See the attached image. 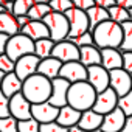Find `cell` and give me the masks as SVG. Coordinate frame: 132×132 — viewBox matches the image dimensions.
I'll return each mask as SVG.
<instances>
[{"label": "cell", "mask_w": 132, "mask_h": 132, "mask_svg": "<svg viewBox=\"0 0 132 132\" xmlns=\"http://www.w3.org/2000/svg\"><path fill=\"white\" fill-rule=\"evenodd\" d=\"M92 34H93L95 45L100 50L120 48L123 44V27L112 20H106L101 25H98L92 31Z\"/></svg>", "instance_id": "6da1fadb"}, {"label": "cell", "mask_w": 132, "mask_h": 132, "mask_svg": "<svg viewBox=\"0 0 132 132\" xmlns=\"http://www.w3.org/2000/svg\"><path fill=\"white\" fill-rule=\"evenodd\" d=\"M22 93L31 104L47 103L51 96V79L36 73L23 81Z\"/></svg>", "instance_id": "7a4b0ae2"}, {"label": "cell", "mask_w": 132, "mask_h": 132, "mask_svg": "<svg viewBox=\"0 0 132 132\" xmlns=\"http://www.w3.org/2000/svg\"><path fill=\"white\" fill-rule=\"evenodd\" d=\"M96 95H98L96 90L87 81L75 82L70 86V90H69V106L75 107L79 112L90 110L93 109Z\"/></svg>", "instance_id": "3957f363"}, {"label": "cell", "mask_w": 132, "mask_h": 132, "mask_svg": "<svg viewBox=\"0 0 132 132\" xmlns=\"http://www.w3.org/2000/svg\"><path fill=\"white\" fill-rule=\"evenodd\" d=\"M48 31H50V39L53 42H62V40H67L69 39V34H70V23H69V19L65 14H61V13H50L44 20H42Z\"/></svg>", "instance_id": "277c9868"}, {"label": "cell", "mask_w": 132, "mask_h": 132, "mask_svg": "<svg viewBox=\"0 0 132 132\" xmlns=\"http://www.w3.org/2000/svg\"><path fill=\"white\" fill-rule=\"evenodd\" d=\"M6 54L14 62L27 54H34V40L22 33L11 36L8 40V45H6Z\"/></svg>", "instance_id": "5b68a950"}, {"label": "cell", "mask_w": 132, "mask_h": 132, "mask_svg": "<svg viewBox=\"0 0 132 132\" xmlns=\"http://www.w3.org/2000/svg\"><path fill=\"white\" fill-rule=\"evenodd\" d=\"M70 23V34L69 37H78L87 31H90V23H89V17L87 13L78 8H72L70 11L65 13Z\"/></svg>", "instance_id": "8992f818"}, {"label": "cell", "mask_w": 132, "mask_h": 132, "mask_svg": "<svg viewBox=\"0 0 132 132\" xmlns=\"http://www.w3.org/2000/svg\"><path fill=\"white\" fill-rule=\"evenodd\" d=\"M87 82L96 90V93H101L110 87V72L106 70L103 65H93L87 69Z\"/></svg>", "instance_id": "52a82bcc"}, {"label": "cell", "mask_w": 132, "mask_h": 132, "mask_svg": "<svg viewBox=\"0 0 132 132\" xmlns=\"http://www.w3.org/2000/svg\"><path fill=\"white\" fill-rule=\"evenodd\" d=\"M110 89L118 95L124 96L132 92V75L124 69H117L110 72Z\"/></svg>", "instance_id": "ba28073f"}, {"label": "cell", "mask_w": 132, "mask_h": 132, "mask_svg": "<svg viewBox=\"0 0 132 132\" xmlns=\"http://www.w3.org/2000/svg\"><path fill=\"white\" fill-rule=\"evenodd\" d=\"M70 82L64 78H56L51 81V96H50V104L56 107H64L69 104V90H70Z\"/></svg>", "instance_id": "9c48e42d"}, {"label": "cell", "mask_w": 132, "mask_h": 132, "mask_svg": "<svg viewBox=\"0 0 132 132\" xmlns=\"http://www.w3.org/2000/svg\"><path fill=\"white\" fill-rule=\"evenodd\" d=\"M59 78L67 79L70 84L81 82V81H87V67H86V65H82L79 61L62 64Z\"/></svg>", "instance_id": "30bf717a"}, {"label": "cell", "mask_w": 132, "mask_h": 132, "mask_svg": "<svg viewBox=\"0 0 132 132\" xmlns=\"http://www.w3.org/2000/svg\"><path fill=\"white\" fill-rule=\"evenodd\" d=\"M31 107H33V104L23 96L22 92L17 93V95H14V96L10 100V112H11V117H14V118L19 120V121L33 118V115H31Z\"/></svg>", "instance_id": "8fae6325"}, {"label": "cell", "mask_w": 132, "mask_h": 132, "mask_svg": "<svg viewBox=\"0 0 132 132\" xmlns=\"http://www.w3.org/2000/svg\"><path fill=\"white\" fill-rule=\"evenodd\" d=\"M118 98L120 96L109 87L107 90H104V92L96 95V101L93 104V110L101 113V115H107V113H110L112 110H115L118 107Z\"/></svg>", "instance_id": "7c38bea8"}, {"label": "cell", "mask_w": 132, "mask_h": 132, "mask_svg": "<svg viewBox=\"0 0 132 132\" xmlns=\"http://www.w3.org/2000/svg\"><path fill=\"white\" fill-rule=\"evenodd\" d=\"M51 56L56 57L57 61H61L62 64L79 61V48L75 44H72L70 40H62L54 45Z\"/></svg>", "instance_id": "4fadbf2b"}, {"label": "cell", "mask_w": 132, "mask_h": 132, "mask_svg": "<svg viewBox=\"0 0 132 132\" xmlns=\"http://www.w3.org/2000/svg\"><path fill=\"white\" fill-rule=\"evenodd\" d=\"M39 64H40V59L36 54H27V56L20 57L19 61H16V70H14V73L22 81H25L30 76H33V75L37 73Z\"/></svg>", "instance_id": "5bb4252c"}, {"label": "cell", "mask_w": 132, "mask_h": 132, "mask_svg": "<svg viewBox=\"0 0 132 132\" xmlns=\"http://www.w3.org/2000/svg\"><path fill=\"white\" fill-rule=\"evenodd\" d=\"M31 115L36 121H39L40 124H47V123H53L57 120V115H59V107L50 104L48 101L47 103H42V104H33L31 107Z\"/></svg>", "instance_id": "9a60e30c"}, {"label": "cell", "mask_w": 132, "mask_h": 132, "mask_svg": "<svg viewBox=\"0 0 132 132\" xmlns=\"http://www.w3.org/2000/svg\"><path fill=\"white\" fill-rule=\"evenodd\" d=\"M126 120H127V117L123 113L121 109L117 107L110 113L104 115V120H103V124H101V130H104V132H123Z\"/></svg>", "instance_id": "2e32d148"}, {"label": "cell", "mask_w": 132, "mask_h": 132, "mask_svg": "<svg viewBox=\"0 0 132 132\" xmlns=\"http://www.w3.org/2000/svg\"><path fill=\"white\" fill-rule=\"evenodd\" d=\"M101 65L109 72L117 70V69H123V51L120 48L101 50Z\"/></svg>", "instance_id": "e0dca14e"}, {"label": "cell", "mask_w": 132, "mask_h": 132, "mask_svg": "<svg viewBox=\"0 0 132 132\" xmlns=\"http://www.w3.org/2000/svg\"><path fill=\"white\" fill-rule=\"evenodd\" d=\"M81 115H82V112H79V110H76L75 107H72V106L67 104V106H64V107L59 109V115H57L56 123H59L61 126L70 129V127L79 124Z\"/></svg>", "instance_id": "ac0fdd59"}, {"label": "cell", "mask_w": 132, "mask_h": 132, "mask_svg": "<svg viewBox=\"0 0 132 132\" xmlns=\"http://www.w3.org/2000/svg\"><path fill=\"white\" fill-rule=\"evenodd\" d=\"M61 69H62V62L51 56V57H47V59H42L40 61L39 69H37V73L53 81V79L59 78Z\"/></svg>", "instance_id": "d6986e66"}, {"label": "cell", "mask_w": 132, "mask_h": 132, "mask_svg": "<svg viewBox=\"0 0 132 132\" xmlns=\"http://www.w3.org/2000/svg\"><path fill=\"white\" fill-rule=\"evenodd\" d=\"M20 33L25 34V36H28L34 42L40 40V39H48L50 37V31H48L47 25L42 20H31L27 27H23L20 30Z\"/></svg>", "instance_id": "ffe728a7"}, {"label": "cell", "mask_w": 132, "mask_h": 132, "mask_svg": "<svg viewBox=\"0 0 132 132\" xmlns=\"http://www.w3.org/2000/svg\"><path fill=\"white\" fill-rule=\"evenodd\" d=\"M103 120H104V115H101V113L95 112L93 109H90V110L82 112L78 126H79L81 129L87 130V132H93V130H96V129H101Z\"/></svg>", "instance_id": "44dd1931"}, {"label": "cell", "mask_w": 132, "mask_h": 132, "mask_svg": "<svg viewBox=\"0 0 132 132\" xmlns=\"http://www.w3.org/2000/svg\"><path fill=\"white\" fill-rule=\"evenodd\" d=\"M79 62L86 67H93V65H101V50L96 45H89L79 48Z\"/></svg>", "instance_id": "7402d4cb"}, {"label": "cell", "mask_w": 132, "mask_h": 132, "mask_svg": "<svg viewBox=\"0 0 132 132\" xmlns=\"http://www.w3.org/2000/svg\"><path fill=\"white\" fill-rule=\"evenodd\" d=\"M22 87H23V81L16 75V73H8V75H5V78H3V82H2V90L10 100L14 96V95H17V93H20L22 92Z\"/></svg>", "instance_id": "603a6c76"}, {"label": "cell", "mask_w": 132, "mask_h": 132, "mask_svg": "<svg viewBox=\"0 0 132 132\" xmlns=\"http://www.w3.org/2000/svg\"><path fill=\"white\" fill-rule=\"evenodd\" d=\"M20 33V27L17 23V19L14 14L10 13H0V34H6V36H16Z\"/></svg>", "instance_id": "cb8c5ba5"}, {"label": "cell", "mask_w": 132, "mask_h": 132, "mask_svg": "<svg viewBox=\"0 0 132 132\" xmlns=\"http://www.w3.org/2000/svg\"><path fill=\"white\" fill-rule=\"evenodd\" d=\"M87 17H89V23H90V33H92L98 25H101L103 22L110 20V17H109V10H104V8L96 6V5L87 11Z\"/></svg>", "instance_id": "d4e9b609"}, {"label": "cell", "mask_w": 132, "mask_h": 132, "mask_svg": "<svg viewBox=\"0 0 132 132\" xmlns=\"http://www.w3.org/2000/svg\"><path fill=\"white\" fill-rule=\"evenodd\" d=\"M56 42H53L50 37L48 39H40V40H36L34 42V54L42 61V59H47V57H51V53H53V48H54Z\"/></svg>", "instance_id": "484cf974"}, {"label": "cell", "mask_w": 132, "mask_h": 132, "mask_svg": "<svg viewBox=\"0 0 132 132\" xmlns=\"http://www.w3.org/2000/svg\"><path fill=\"white\" fill-rule=\"evenodd\" d=\"M109 17H110L112 22L120 23V25H123V23H126V22L130 20L129 10L121 8V6H118V5H115V6H112V8L109 10Z\"/></svg>", "instance_id": "4316f807"}, {"label": "cell", "mask_w": 132, "mask_h": 132, "mask_svg": "<svg viewBox=\"0 0 132 132\" xmlns=\"http://www.w3.org/2000/svg\"><path fill=\"white\" fill-rule=\"evenodd\" d=\"M50 13H51L50 5H45V3H34L33 8L28 11L27 16H28L31 20H44Z\"/></svg>", "instance_id": "83f0119b"}, {"label": "cell", "mask_w": 132, "mask_h": 132, "mask_svg": "<svg viewBox=\"0 0 132 132\" xmlns=\"http://www.w3.org/2000/svg\"><path fill=\"white\" fill-rule=\"evenodd\" d=\"M123 27V44L120 47V50L124 51H132V20L126 22L121 25Z\"/></svg>", "instance_id": "f1b7e54d"}, {"label": "cell", "mask_w": 132, "mask_h": 132, "mask_svg": "<svg viewBox=\"0 0 132 132\" xmlns=\"http://www.w3.org/2000/svg\"><path fill=\"white\" fill-rule=\"evenodd\" d=\"M36 3V0H14V16H27L28 11L33 8V5Z\"/></svg>", "instance_id": "f546056e"}, {"label": "cell", "mask_w": 132, "mask_h": 132, "mask_svg": "<svg viewBox=\"0 0 132 132\" xmlns=\"http://www.w3.org/2000/svg\"><path fill=\"white\" fill-rule=\"evenodd\" d=\"M50 8L53 13H61V14H65L67 11H70L73 6V2L72 0H51L50 2Z\"/></svg>", "instance_id": "4dcf8cb0"}, {"label": "cell", "mask_w": 132, "mask_h": 132, "mask_svg": "<svg viewBox=\"0 0 132 132\" xmlns=\"http://www.w3.org/2000/svg\"><path fill=\"white\" fill-rule=\"evenodd\" d=\"M67 40H70L72 44H75L78 48H82V47H89V45H95V40H93V34L90 31L78 36V37H69Z\"/></svg>", "instance_id": "1f68e13d"}, {"label": "cell", "mask_w": 132, "mask_h": 132, "mask_svg": "<svg viewBox=\"0 0 132 132\" xmlns=\"http://www.w3.org/2000/svg\"><path fill=\"white\" fill-rule=\"evenodd\" d=\"M0 132H19V120L14 117L0 118Z\"/></svg>", "instance_id": "d6a6232c"}, {"label": "cell", "mask_w": 132, "mask_h": 132, "mask_svg": "<svg viewBox=\"0 0 132 132\" xmlns=\"http://www.w3.org/2000/svg\"><path fill=\"white\" fill-rule=\"evenodd\" d=\"M118 109H121L126 117L132 115V92L118 98Z\"/></svg>", "instance_id": "836d02e7"}, {"label": "cell", "mask_w": 132, "mask_h": 132, "mask_svg": "<svg viewBox=\"0 0 132 132\" xmlns=\"http://www.w3.org/2000/svg\"><path fill=\"white\" fill-rule=\"evenodd\" d=\"M19 132H40V123L34 118L19 121Z\"/></svg>", "instance_id": "e575fe53"}, {"label": "cell", "mask_w": 132, "mask_h": 132, "mask_svg": "<svg viewBox=\"0 0 132 132\" xmlns=\"http://www.w3.org/2000/svg\"><path fill=\"white\" fill-rule=\"evenodd\" d=\"M14 70H16V62L6 53L0 56V72L8 75V73H14Z\"/></svg>", "instance_id": "d590c367"}, {"label": "cell", "mask_w": 132, "mask_h": 132, "mask_svg": "<svg viewBox=\"0 0 132 132\" xmlns=\"http://www.w3.org/2000/svg\"><path fill=\"white\" fill-rule=\"evenodd\" d=\"M6 117H11V112H10V98L0 90V118H6Z\"/></svg>", "instance_id": "8d00e7d4"}, {"label": "cell", "mask_w": 132, "mask_h": 132, "mask_svg": "<svg viewBox=\"0 0 132 132\" xmlns=\"http://www.w3.org/2000/svg\"><path fill=\"white\" fill-rule=\"evenodd\" d=\"M40 132H69V129L64 127V126H61L56 121H53V123L40 124Z\"/></svg>", "instance_id": "74e56055"}, {"label": "cell", "mask_w": 132, "mask_h": 132, "mask_svg": "<svg viewBox=\"0 0 132 132\" xmlns=\"http://www.w3.org/2000/svg\"><path fill=\"white\" fill-rule=\"evenodd\" d=\"M73 2V6L78 8V10H82V11H89L90 8L95 6V0H72Z\"/></svg>", "instance_id": "f35d334b"}, {"label": "cell", "mask_w": 132, "mask_h": 132, "mask_svg": "<svg viewBox=\"0 0 132 132\" xmlns=\"http://www.w3.org/2000/svg\"><path fill=\"white\" fill-rule=\"evenodd\" d=\"M123 69L132 75V51H124L123 53Z\"/></svg>", "instance_id": "ab89813d"}, {"label": "cell", "mask_w": 132, "mask_h": 132, "mask_svg": "<svg viewBox=\"0 0 132 132\" xmlns=\"http://www.w3.org/2000/svg\"><path fill=\"white\" fill-rule=\"evenodd\" d=\"M95 5L96 6H101L104 10H110L112 6L117 5V2H115V0H95Z\"/></svg>", "instance_id": "60d3db41"}, {"label": "cell", "mask_w": 132, "mask_h": 132, "mask_svg": "<svg viewBox=\"0 0 132 132\" xmlns=\"http://www.w3.org/2000/svg\"><path fill=\"white\" fill-rule=\"evenodd\" d=\"M8 40H10V36H6V34H0V56L6 53Z\"/></svg>", "instance_id": "b9f144b4"}, {"label": "cell", "mask_w": 132, "mask_h": 132, "mask_svg": "<svg viewBox=\"0 0 132 132\" xmlns=\"http://www.w3.org/2000/svg\"><path fill=\"white\" fill-rule=\"evenodd\" d=\"M17 19V23H19V27H20V30L23 28V27H27L30 22H31V19L28 17V16H19V17H16Z\"/></svg>", "instance_id": "7bdbcfd3"}, {"label": "cell", "mask_w": 132, "mask_h": 132, "mask_svg": "<svg viewBox=\"0 0 132 132\" xmlns=\"http://www.w3.org/2000/svg\"><path fill=\"white\" fill-rule=\"evenodd\" d=\"M117 5L121 6V8H126V10H132V0H115Z\"/></svg>", "instance_id": "ee69618b"}, {"label": "cell", "mask_w": 132, "mask_h": 132, "mask_svg": "<svg viewBox=\"0 0 132 132\" xmlns=\"http://www.w3.org/2000/svg\"><path fill=\"white\" fill-rule=\"evenodd\" d=\"M123 132H132V115L127 117L126 124H124V127H123Z\"/></svg>", "instance_id": "f6af8a7d"}, {"label": "cell", "mask_w": 132, "mask_h": 132, "mask_svg": "<svg viewBox=\"0 0 132 132\" xmlns=\"http://www.w3.org/2000/svg\"><path fill=\"white\" fill-rule=\"evenodd\" d=\"M69 132H87V130L81 129L79 126H73V127H70V129H69Z\"/></svg>", "instance_id": "bcb514c9"}, {"label": "cell", "mask_w": 132, "mask_h": 132, "mask_svg": "<svg viewBox=\"0 0 132 132\" xmlns=\"http://www.w3.org/2000/svg\"><path fill=\"white\" fill-rule=\"evenodd\" d=\"M51 0H36V3H45V5H50Z\"/></svg>", "instance_id": "7dc6e473"}, {"label": "cell", "mask_w": 132, "mask_h": 132, "mask_svg": "<svg viewBox=\"0 0 132 132\" xmlns=\"http://www.w3.org/2000/svg\"><path fill=\"white\" fill-rule=\"evenodd\" d=\"M3 78H5V73L0 72V89H2V82H3Z\"/></svg>", "instance_id": "c3c4849f"}, {"label": "cell", "mask_w": 132, "mask_h": 132, "mask_svg": "<svg viewBox=\"0 0 132 132\" xmlns=\"http://www.w3.org/2000/svg\"><path fill=\"white\" fill-rule=\"evenodd\" d=\"M8 2H10V0H0V6H5Z\"/></svg>", "instance_id": "681fc988"}, {"label": "cell", "mask_w": 132, "mask_h": 132, "mask_svg": "<svg viewBox=\"0 0 132 132\" xmlns=\"http://www.w3.org/2000/svg\"><path fill=\"white\" fill-rule=\"evenodd\" d=\"M0 13H5V8L3 6H0Z\"/></svg>", "instance_id": "f907efd6"}, {"label": "cell", "mask_w": 132, "mask_h": 132, "mask_svg": "<svg viewBox=\"0 0 132 132\" xmlns=\"http://www.w3.org/2000/svg\"><path fill=\"white\" fill-rule=\"evenodd\" d=\"M129 14H130V20H132V10H129Z\"/></svg>", "instance_id": "816d5d0a"}, {"label": "cell", "mask_w": 132, "mask_h": 132, "mask_svg": "<svg viewBox=\"0 0 132 132\" xmlns=\"http://www.w3.org/2000/svg\"><path fill=\"white\" fill-rule=\"evenodd\" d=\"M93 132H104V130H101V129H96V130H93Z\"/></svg>", "instance_id": "f5cc1de1"}]
</instances>
